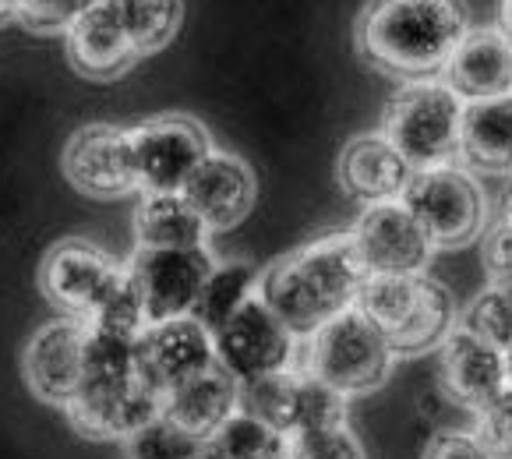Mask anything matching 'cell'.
Segmentation results:
<instances>
[{
    "label": "cell",
    "mask_w": 512,
    "mask_h": 459,
    "mask_svg": "<svg viewBox=\"0 0 512 459\" xmlns=\"http://www.w3.org/2000/svg\"><path fill=\"white\" fill-rule=\"evenodd\" d=\"M364 279L354 237L329 234L279 258L262 276V301L290 332H318L354 308Z\"/></svg>",
    "instance_id": "1"
},
{
    "label": "cell",
    "mask_w": 512,
    "mask_h": 459,
    "mask_svg": "<svg viewBox=\"0 0 512 459\" xmlns=\"http://www.w3.org/2000/svg\"><path fill=\"white\" fill-rule=\"evenodd\" d=\"M463 36L467 15L449 0H385L364 11L357 25L364 61L414 82L445 68Z\"/></svg>",
    "instance_id": "2"
},
{
    "label": "cell",
    "mask_w": 512,
    "mask_h": 459,
    "mask_svg": "<svg viewBox=\"0 0 512 459\" xmlns=\"http://www.w3.org/2000/svg\"><path fill=\"white\" fill-rule=\"evenodd\" d=\"M354 311L382 329L396 357L442 347L456 329L452 294L431 276H368L357 290Z\"/></svg>",
    "instance_id": "3"
},
{
    "label": "cell",
    "mask_w": 512,
    "mask_h": 459,
    "mask_svg": "<svg viewBox=\"0 0 512 459\" xmlns=\"http://www.w3.org/2000/svg\"><path fill=\"white\" fill-rule=\"evenodd\" d=\"M463 99L445 82H410L392 96L385 110V131L389 145L421 170L449 166L460 156V131H463Z\"/></svg>",
    "instance_id": "4"
},
{
    "label": "cell",
    "mask_w": 512,
    "mask_h": 459,
    "mask_svg": "<svg viewBox=\"0 0 512 459\" xmlns=\"http://www.w3.org/2000/svg\"><path fill=\"white\" fill-rule=\"evenodd\" d=\"M392 361H396V354H392L382 329H375L361 311L350 308L315 332L308 375L322 378L343 396H354V392L378 389L389 378Z\"/></svg>",
    "instance_id": "5"
},
{
    "label": "cell",
    "mask_w": 512,
    "mask_h": 459,
    "mask_svg": "<svg viewBox=\"0 0 512 459\" xmlns=\"http://www.w3.org/2000/svg\"><path fill=\"white\" fill-rule=\"evenodd\" d=\"M400 202L421 223L435 248H460L474 241L484 226V209H488L481 184L452 163L414 174Z\"/></svg>",
    "instance_id": "6"
},
{
    "label": "cell",
    "mask_w": 512,
    "mask_h": 459,
    "mask_svg": "<svg viewBox=\"0 0 512 459\" xmlns=\"http://www.w3.org/2000/svg\"><path fill=\"white\" fill-rule=\"evenodd\" d=\"M138 188L145 195H181L198 166L212 156L205 128L181 113H166L131 131Z\"/></svg>",
    "instance_id": "7"
},
{
    "label": "cell",
    "mask_w": 512,
    "mask_h": 459,
    "mask_svg": "<svg viewBox=\"0 0 512 459\" xmlns=\"http://www.w3.org/2000/svg\"><path fill=\"white\" fill-rule=\"evenodd\" d=\"M64 410L78 435L99 438V442H113V438L128 442L135 431L163 417V399L149 385H142L138 375L85 378Z\"/></svg>",
    "instance_id": "8"
},
{
    "label": "cell",
    "mask_w": 512,
    "mask_h": 459,
    "mask_svg": "<svg viewBox=\"0 0 512 459\" xmlns=\"http://www.w3.org/2000/svg\"><path fill=\"white\" fill-rule=\"evenodd\" d=\"M121 279V265L82 237L57 241L46 251L43 269H39V286H43L46 301L61 308L64 318H78V322H85Z\"/></svg>",
    "instance_id": "9"
},
{
    "label": "cell",
    "mask_w": 512,
    "mask_h": 459,
    "mask_svg": "<svg viewBox=\"0 0 512 459\" xmlns=\"http://www.w3.org/2000/svg\"><path fill=\"white\" fill-rule=\"evenodd\" d=\"M216 368H223L237 385L287 371L294 354V332L279 322L262 297H251L223 329L212 336Z\"/></svg>",
    "instance_id": "10"
},
{
    "label": "cell",
    "mask_w": 512,
    "mask_h": 459,
    "mask_svg": "<svg viewBox=\"0 0 512 459\" xmlns=\"http://www.w3.org/2000/svg\"><path fill=\"white\" fill-rule=\"evenodd\" d=\"M212 258L205 248L195 251H142L131 258L128 272L131 286L142 297V308L149 325L191 318L205 279L212 276Z\"/></svg>",
    "instance_id": "11"
},
{
    "label": "cell",
    "mask_w": 512,
    "mask_h": 459,
    "mask_svg": "<svg viewBox=\"0 0 512 459\" xmlns=\"http://www.w3.org/2000/svg\"><path fill=\"white\" fill-rule=\"evenodd\" d=\"M368 276H424L435 244L403 202L368 205L350 230Z\"/></svg>",
    "instance_id": "12"
},
{
    "label": "cell",
    "mask_w": 512,
    "mask_h": 459,
    "mask_svg": "<svg viewBox=\"0 0 512 459\" xmlns=\"http://www.w3.org/2000/svg\"><path fill=\"white\" fill-rule=\"evenodd\" d=\"M216 368L212 336L195 318H174V322L149 325L135 347V375L149 385L159 399H166L184 382Z\"/></svg>",
    "instance_id": "13"
},
{
    "label": "cell",
    "mask_w": 512,
    "mask_h": 459,
    "mask_svg": "<svg viewBox=\"0 0 512 459\" xmlns=\"http://www.w3.org/2000/svg\"><path fill=\"white\" fill-rule=\"evenodd\" d=\"M64 177L82 195L117 198L138 188L131 131L113 124H85L64 145Z\"/></svg>",
    "instance_id": "14"
},
{
    "label": "cell",
    "mask_w": 512,
    "mask_h": 459,
    "mask_svg": "<svg viewBox=\"0 0 512 459\" xmlns=\"http://www.w3.org/2000/svg\"><path fill=\"white\" fill-rule=\"evenodd\" d=\"M25 382L46 403L68 407L85 378V322L53 318L25 343Z\"/></svg>",
    "instance_id": "15"
},
{
    "label": "cell",
    "mask_w": 512,
    "mask_h": 459,
    "mask_svg": "<svg viewBox=\"0 0 512 459\" xmlns=\"http://www.w3.org/2000/svg\"><path fill=\"white\" fill-rule=\"evenodd\" d=\"M68 61L85 78H117L138 61L117 0H96L68 29Z\"/></svg>",
    "instance_id": "16"
},
{
    "label": "cell",
    "mask_w": 512,
    "mask_h": 459,
    "mask_svg": "<svg viewBox=\"0 0 512 459\" xmlns=\"http://www.w3.org/2000/svg\"><path fill=\"white\" fill-rule=\"evenodd\" d=\"M181 195L202 216V223L209 230H226V226H237L251 212L258 184L251 166L241 156L212 152L191 174V181L184 184Z\"/></svg>",
    "instance_id": "17"
},
{
    "label": "cell",
    "mask_w": 512,
    "mask_h": 459,
    "mask_svg": "<svg viewBox=\"0 0 512 459\" xmlns=\"http://www.w3.org/2000/svg\"><path fill=\"white\" fill-rule=\"evenodd\" d=\"M442 71L445 85L463 103L512 96V43L502 36V29L467 32Z\"/></svg>",
    "instance_id": "18"
},
{
    "label": "cell",
    "mask_w": 512,
    "mask_h": 459,
    "mask_svg": "<svg viewBox=\"0 0 512 459\" xmlns=\"http://www.w3.org/2000/svg\"><path fill=\"white\" fill-rule=\"evenodd\" d=\"M442 385L456 403L481 410L498 392L509 389L505 354L470 329L456 325L442 343Z\"/></svg>",
    "instance_id": "19"
},
{
    "label": "cell",
    "mask_w": 512,
    "mask_h": 459,
    "mask_svg": "<svg viewBox=\"0 0 512 459\" xmlns=\"http://www.w3.org/2000/svg\"><path fill=\"white\" fill-rule=\"evenodd\" d=\"M414 166L392 149L385 135H357L339 152V184L368 205L400 202Z\"/></svg>",
    "instance_id": "20"
},
{
    "label": "cell",
    "mask_w": 512,
    "mask_h": 459,
    "mask_svg": "<svg viewBox=\"0 0 512 459\" xmlns=\"http://www.w3.org/2000/svg\"><path fill=\"white\" fill-rule=\"evenodd\" d=\"M237 414V382L223 368H212L205 375L184 382L163 399V417L188 431L191 438H212L230 417Z\"/></svg>",
    "instance_id": "21"
},
{
    "label": "cell",
    "mask_w": 512,
    "mask_h": 459,
    "mask_svg": "<svg viewBox=\"0 0 512 459\" xmlns=\"http://www.w3.org/2000/svg\"><path fill=\"white\" fill-rule=\"evenodd\" d=\"M460 156L477 170L509 174L512 170V96L463 106Z\"/></svg>",
    "instance_id": "22"
},
{
    "label": "cell",
    "mask_w": 512,
    "mask_h": 459,
    "mask_svg": "<svg viewBox=\"0 0 512 459\" xmlns=\"http://www.w3.org/2000/svg\"><path fill=\"white\" fill-rule=\"evenodd\" d=\"M209 226L184 195H145L135 209V237L142 251H195Z\"/></svg>",
    "instance_id": "23"
},
{
    "label": "cell",
    "mask_w": 512,
    "mask_h": 459,
    "mask_svg": "<svg viewBox=\"0 0 512 459\" xmlns=\"http://www.w3.org/2000/svg\"><path fill=\"white\" fill-rule=\"evenodd\" d=\"M251 290H255V269H251V265H244V262L216 265L212 276L205 279L202 297H198L191 318H195L209 336H216V332L251 301Z\"/></svg>",
    "instance_id": "24"
},
{
    "label": "cell",
    "mask_w": 512,
    "mask_h": 459,
    "mask_svg": "<svg viewBox=\"0 0 512 459\" xmlns=\"http://www.w3.org/2000/svg\"><path fill=\"white\" fill-rule=\"evenodd\" d=\"M297 382H301V375L276 371V375L237 385V414H248L269 428L283 431V435H294Z\"/></svg>",
    "instance_id": "25"
},
{
    "label": "cell",
    "mask_w": 512,
    "mask_h": 459,
    "mask_svg": "<svg viewBox=\"0 0 512 459\" xmlns=\"http://www.w3.org/2000/svg\"><path fill=\"white\" fill-rule=\"evenodd\" d=\"M209 445L223 459H290V435L255 421L248 414H234Z\"/></svg>",
    "instance_id": "26"
},
{
    "label": "cell",
    "mask_w": 512,
    "mask_h": 459,
    "mask_svg": "<svg viewBox=\"0 0 512 459\" xmlns=\"http://www.w3.org/2000/svg\"><path fill=\"white\" fill-rule=\"evenodd\" d=\"M117 4H121V18L128 25L131 46L138 57L163 50L174 39L184 15L181 4H170V0H117Z\"/></svg>",
    "instance_id": "27"
},
{
    "label": "cell",
    "mask_w": 512,
    "mask_h": 459,
    "mask_svg": "<svg viewBox=\"0 0 512 459\" xmlns=\"http://www.w3.org/2000/svg\"><path fill=\"white\" fill-rule=\"evenodd\" d=\"M85 325H89L92 332H103V336H117V339H131V343H138V339H142V332L149 329V318H145L142 297H138V290L131 286L128 272H124L121 283L106 294V301L99 304L89 318H85Z\"/></svg>",
    "instance_id": "28"
},
{
    "label": "cell",
    "mask_w": 512,
    "mask_h": 459,
    "mask_svg": "<svg viewBox=\"0 0 512 459\" xmlns=\"http://www.w3.org/2000/svg\"><path fill=\"white\" fill-rule=\"evenodd\" d=\"M463 329L481 336L484 343L512 350V283H491L470 301L467 315H463Z\"/></svg>",
    "instance_id": "29"
},
{
    "label": "cell",
    "mask_w": 512,
    "mask_h": 459,
    "mask_svg": "<svg viewBox=\"0 0 512 459\" xmlns=\"http://www.w3.org/2000/svg\"><path fill=\"white\" fill-rule=\"evenodd\" d=\"M343 424H347V396L336 392L332 385H325L322 378L301 375V382H297V407H294V435L343 428Z\"/></svg>",
    "instance_id": "30"
},
{
    "label": "cell",
    "mask_w": 512,
    "mask_h": 459,
    "mask_svg": "<svg viewBox=\"0 0 512 459\" xmlns=\"http://www.w3.org/2000/svg\"><path fill=\"white\" fill-rule=\"evenodd\" d=\"M124 445H128V459H195L205 449L198 438H191L188 431H181L166 417L145 424Z\"/></svg>",
    "instance_id": "31"
},
{
    "label": "cell",
    "mask_w": 512,
    "mask_h": 459,
    "mask_svg": "<svg viewBox=\"0 0 512 459\" xmlns=\"http://www.w3.org/2000/svg\"><path fill=\"white\" fill-rule=\"evenodd\" d=\"M135 347L138 343H131V339L103 336V332H92L85 325V378L135 375Z\"/></svg>",
    "instance_id": "32"
},
{
    "label": "cell",
    "mask_w": 512,
    "mask_h": 459,
    "mask_svg": "<svg viewBox=\"0 0 512 459\" xmlns=\"http://www.w3.org/2000/svg\"><path fill=\"white\" fill-rule=\"evenodd\" d=\"M290 459H368L361 438L343 424V428L304 431L290 438Z\"/></svg>",
    "instance_id": "33"
},
{
    "label": "cell",
    "mask_w": 512,
    "mask_h": 459,
    "mask_svg": "<svg viewBox=\"0 0 512 459\" xmlns=\"http://www.w3.org/2000/svg\"><path fill=\"white\" fill-rule=\"evenodd\" d=\"M474 438L491 452V459H512V389H502L477 410Z\"/></svg>",
    "instance_id": "34"
},
{
    "label": "cell",
    "mask_w": 512,
    "mask_h": 459,
    "mask_svg": "<svg viewBox=\"0 0 512 459\" xmlns=\"http://www.w3.org/2000/svg\"><path fill=\"white\" fill-rule=\"evenodd\" d=\"M82 11L85 4H71V0H25L18 8V22L32 32H68Z\"/></svg>",
    "instance_id": "35"
},
{
    "label": "cell",
    "mask_w": 512,
    "mask_h": 459,
    "mask_svg": "<svg viewBox=\"0 0 512 459\" xmlns=\"http://www.w3.org/2000/svg\"><path fill=\"white\" fill-rule=\"evenodd\" d=\"M484 269L491 283H512V223H498L484 241Z\"/></svg>",
    "instance_id": "36"
},
{
    "label": "cell",
    "mask_w": 512,
    "mask_h": 459,
    "mask_svg": "<svg viewBox=\"0 0 512 459\" xmlns=\"http://www.w3.org/2000/svg\"><path fill=\"white\" fill-rule=\"evenodd\" d=\"M424 459H491V452L463 431H438L424 449Z\"/></svg>",
    "instance_id": "37"
},
{
    "label": "cell",
    "mask_w": 512,
    "mask_h": 459,
    "mask_svg": "<svg viewBox=\"0 0 512 459\" xmlns=\"http://www.w3.org/2000/svg\"><path fill=\"white\" fill-rule=\"evenodd\" d=\"M18 0H0V22H18Z\"/></svg>",
    "instance_id": "38"
},
{
    "label": "cell",
    "mask_w": 512,
    "mask_h": 459,
    "mask_svg": "<svg viewBox=\"0 0 512 459\" xmlns=\"http://www.w3.org/2000/svg\"><path fill=\"white\" fill-rule=\"evenodd\" d=\"M502 36L512 43V0L509 4H502Z\"/></svg>",
    "instance_id": "39"
},
{
    "label": "cell",
    "mask_w": 512,
    "mask_h": 459,
    "mask_svg": "<svg viewBox=\"0 0 512 459\" xmlns=\"http://www.w3.org/2000/svg\"><path fill=\"white\" fill-rule=\"evenodd\" d=\"M195 459H223V456H219V452L216 449H212V445H205V449L202 452H198V456Z\"/></svg>",
    "instance_id": "40"
},
{
    "label": "cell",
    "mask_w": 512,
    "mask_h": 459,
    "mask_svg": "<svg viewBox=\"0 0 512 459\" xmlns=\"http://www.w3.org/2000/svg\"><path fill=\"white\" fill-rule=\"evenodd\" d=\"M505 378H509V389H512V350H505Z\"/></svg>",
    "instance_id": "41"
}]
</instances>
